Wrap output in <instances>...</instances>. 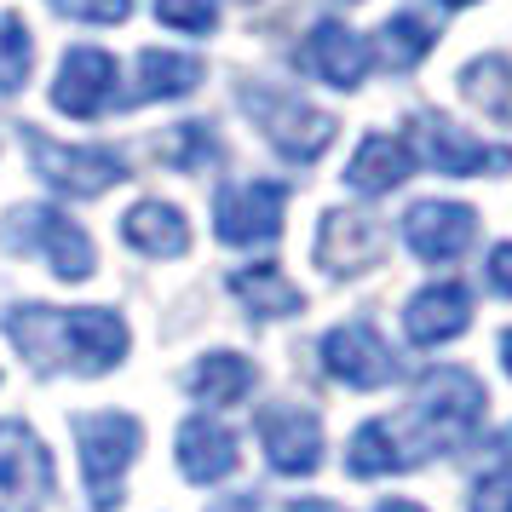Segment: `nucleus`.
Here are the masks:
<instances>
[{"instance_id":"nucleus-1","label":"nucleus","mask_w":512,"mask_h":512,"mask_svg":"<svg viewBox=\"0 0 512 512\" xmlns=\"http://www.w3.org/2000/svg\"><path fill=\"white\" fill-rule=\"evenodd\" d=\"M6 334L35 369H75V374H104L127 357V323L116 311H52V305H18L6 311Z\"/></svg>"},{"instance_id":"nucleus-2","label":"nucleus","mask_w":512,"mask_h":512,"mask_svg":"<svg viewBox=\"0 0 512 512\" xmlns=\"http://www.w3.org/2000/svg\"><path fill=\"white\" fill-rule=\"evenodd\" d=\"M478 420H484V386L466 369H432L420 380V397H415V449L420 455L461 449L478 432Z\"/></svg>"},{"instance_id":"nucleus-3","label":"nucleus","mask_w":512,"mask_h":512,"mask_svg":"<svg viewBox=\"0 0 512 512\" xmlns=\"http://www.w3.org/2000/svg\"><path fill=\"white\" fill-rule=\"evenodd\" d=\"M75 443H81V466H87V489H93L98 512L121 507V478H127V461L139 455L144 426L121 409H104V415H75Z\"/></svg>"},{"instance_id":"nucleus-4","label":"nucleus","mask_w":512,"mask_h":512,"mask_svg":"<svg viewBox=\"0 0 512 512\" xmlns=\"http://www.w3.org/2000/svg\"><path fill=\"white\" fill-rule=\"evenodd\" d=\"M6 248H12V254H41L52 265V277H64V282H87L93 265H98L87 231L75 225L70 213L41 208V202L12 208V219H6Z\"/></svg>"},{"instance_id":"nucleus-5","label":"nucleus","mask_w":512,"mask_h":512,"mask_svg":"<svg viewBox=\"0 0 512 512\" xmlns=\"http://www.w3.org/2000/svg\"><path fill=\"white\" fill-rule=\"evenodd\" d=\"M242 110L265 127V139L277 144L288 162H317L328 144H334V121H328L323 110H311V104L294 98V93H277V87L248 81V87H242Z\"/></svg>"},{"instance_id":"nucleus-6","label":"nucleus","mask_w":512,"mask_h":512,"mask_svg":"<svg viewBox=\"0 0 512 512\" xmlns=\"http://www.w3.org/2000/svg\"><path fill=\"white\" fill-rule=\"evenodd\" d=\"M409 156H420L432 173H449V179H466V173H507L512 167V150L472 139L466 127H455V121L438 116V110H420V116L409 121Z\"/></svg>"},{"instance_id":"nucleus-7","label":"nucleus","mask_w":512,"mask_h":512,"mask_svg":"<svg viewBox=\"0 0 512 512\" xmlns=\"http://www.w3.org/2000/svg\"><path fill=\"white\" fill-rule=\"evenodd\" d=\"M24 144H29L35 173H41L52 190H64V196H104L110 185L127 179V162H121L116 150H93V144H52L47 133H35V127H24Z\"/></svg>"},{"instance_id":"nucleus-8","label":"nucleus","mask_w":512,"mask_h":512,"mask_svg":"<svg viewBox=\"0 0 512 512\" xmlns=\"http://www.w3.org/2000/svg\"><path fill=\"white\" fill-rule=\"evenodd\" d=\"M52 495L47 443L29 420H0V512H41Z\"/></svg>"},{"instance_id":"nucleus-9","label":"nucleus","mask_w":512,"mask_h":512,"mask_svg":"<svg viewBox=\"0 0 512 512\" xmlns=\"http://www.w3.org/2000/svg\"><path fill=\"white\" fill-rule=\"evenodd\" d=\"M282 208H288V190L271 185V179H248V185H225L219 202H213V225H219V242L231 248H259L282 231Z\"/></svg>"},{"instance_id":"nucleus-10","label":"nucleus","mask_w":512,"mask_h":512,"mask_svg":"<svg viewBox=\"0 0 512 512\" xmlns=\"http://www.w3.org/2000/svg\"><path fill=\"white\" fill-rule=\"evenodd\" d=\"M116 98V58L104 47H70L52 75V104L75 121H93Z\"/></svg>"},{"instance_id":"nucleus-11","label":"nucleus","mask_w":512,"mask_h":512,"mask_svg":"<svg viewBox=\"0 0 512 512\" xmlns=\"http://www.w3.org/2000/svg\"><path fill=\"white\" fill-rule=\"evenodd\" d=\"M380 254H386V236H380V225H374L369 213H357V208L323 213V225H317V259H323V271L363 277L369 265H380Z\"/></svg>"},{"instance_id":"nucleus-12","label":"nucleus","mask_w":512,"mask_h":512,"mask_svg":"<svg viewBox=\"0 0 512 512\" xmlns=\"http://www.w3.org/2000/svg\"><path fill=\"white\" fill-rule=\"evenodd\" d=\"M403 236H409V248L426 265H449V259H461L472 248L478 213L461 208V202H415V208L403 213Z\"/></svg>"},{"instance_id":"nucleus-13","label":"nucleus","mask_w":512,"mask_h":512,"mask_svg":"<svg viewBox=\"0 0 512 512\" xmlns=\"http://www.w3.org/2000/svg\"><path fill=\"white\" fill-rule=\"evenodd\" d=\"M259 443H265V455L277 466L282 478H305V472H317L323 461V426L311 409H265L259 415Z\"/></svg>"},{"instance_id":"nucleus-14","label":"nucleus","mask_w":512,"mask_h":512,"mask_svg":"<svg viewBox=\"0 0 512 512\" xmlns=\"http://www.w3.org/2000/svg\"><path fill=\"white\" fill-rule=\"evenodd\" d=\"M323 363H328L334 380H346V386H357V392L386 386V380L397 374L386 340H380L369 323H346V328H334V334H323Z\"/></svg>"},{"instance_id":"nucleus-15","label":"nucleus","mask_w":512,"mask_h":512,"mask_svg":"<svg viewBox=\"0 0 512 512\" xmlns=\"http://www.w3.org/2000/svg\"><path fill=\"white\" fill-rule=\"evenodd\" d=\"M369 64H374L369 41H363V35H351L346 24H317L311 35H305V47H300V70H311L317 81L340 87V93L363 87Z\"/></svg>"},{"instance_id":"nucleus-16","label":"nucleus","mask_w":512,"mask_h":512,"mask_svg":"<svg viewBox=\"0 0 512 512\" xmlns=\"http://www.w3.org/2000/svg\"><path fill=\"white\" fill-rule=\"evenodd\" d=\"M236 461H242V443L231 426H219L208 415H190L179 426V472L190 484H219L225 472H236Z\"/></svg>"},{"instance_id":"nucleus-17","label":"nucleus","mask_w":512,"mask_h":512,"mask_svg":"<svg viewBox=\"0 0 512 512\" xmlns=\"http://www.w3.org/2000/svg\"><path fill=\"white\" fill-rule=\"evenodd\" d=\"M466 323H472V294L461 282H432L409 300V340L415 346H443V340L466 334Z\"/></svg>"},{"instance_id":"nucleus-18","label":"nucleus","mask_w":512,"mask_h":512,"mask_svg":"<svg viewBox=\"0 0 512 512\" xmlns=\"http://www.w3.org/2000/svg\"><path fill=\"white\" fill-rule=\"evenodd\" d=\"M415 173V156H409V144L392 139V133H369V139L357 144V156L346 167V185L363 190V196H386L397 190L403 179Z\"/></svg>"},{"instance_id":"nucleus-19","label":"nucleus","mask_w":512,"mask_h":512,"mask_svg":"<svg viewBox=\"0 0 512 512\" xmlns=\"http://www.w3.org/2000/svg\"><path fill=\"white\" fill-rule=\"evenodd\" d=\"M121 236H127V248H139L150 259H179L190 248V225L173 202H139V208H127Z\"/></svg>"},{"instance_id":"nucleus-20","label":"nucleus","mask_w":512,"mask_h":512,"mask_svg":"<svg viewBox=\"0 0 512 512\" xmlns=\"http://www.w3.org/2000/svg\"><path fill=\"white\" fill-rule=\"evenodd\" d=\"M231 294L254 317H294V311H305V294L282 277V265H242L231 277Z\"/></svg>"},{"instance_id":"nucleus-21","label":"nucleus","mask_w":512,"mask_h":512,"mask_svg":"<svg viewBox=\"0 0 512 512\" xmlns=\"http://www.w3.org/2000/svg\"><path fill=\"white\" fill-rule=\"evenodd\" d=\"M346 466L351 478H386V472H409V449L397 443V426L392 420H363L351 432V449H346Z\"/></svg>"},{"instance_id":"nucleus-22","label":"nucleus","mask_w":512,"mask_h":512,"mask_svg":"<svg viewBox=\"0 0 512 512\" xmlns=\"http://www.w3.org/2000/svg\"><path fill=\"white\" fill-rule=\"evenodd\" d=\"M254 363L248 357H236V351H208L196 369H190V392L213 403V409H225V403H242V397L254 392Z\"/></svg>"},{"instance_id":"nucleus-23","label":"nucleus","mask_w":512,"mask_h":512,"mask_svg":"<svg viewBox=\"0 0 512 512\" xmlns=\"http://www.w3.org/2000/svg\"><path fill=\"white\" fill-rule=\"evenodd\" d=\"M202 87V58H190V52H162L150 47L139 52V98L150 104H162V98H185Z\"/></svg>"},{"instance_id":"nucleus-24","label":"nucleus","mask_w":512,"mask_h":512,"mask_svg":"<svg viewBox=\"0 0 512 512\" xmlns=\"http://www.w3.org/2000/svg\"><path fill=\"white\" fill-rule=\"evenodd\" d=\"M432 41H438V35H432V24H426L420 12H392V18L380 24V35H374L369 52L386 64V70H415L420 58L432 52Z\"/></svg>"},{"instance_id":"nucleus-25","label":"nucleus","mask_w":512,"mask_h":512,"mask_svg":"<svg viewBox=\"0 0 512 512\" xmlns=\"http://www.w3.org/2000/svg\"><path fill=\"white\" fill-rule=\"evenodd\" d=\"M461 93L489 110L495 121H512V58L507 52H484V58H472L461 70Z\"/></svg>"},{"instance_id":"nucleus-26","label":"nucleus","mask_w":512,"mask_h":512,"mask_svg":"<svg viewBox=\"0 0 512 512\" xmlns=\"http://www.w3.org/2000/svg\"><path fill=\"white\" fill-rule=\"evenodd\" d=\"M162 156L179 167V173H202V167H213L219 156H225V144L213 139L208 121H179V127L162 139Z\"/></svg>"},{"instance_id":"nucleus-27","label":"nucleus","mask_w":512,"mask_h":512,"mask_svg":"<svg viewBox=\"0 0 512 512\" xmlns=\"http://www.w3.org/2000/svg\"><path fill=\"white\" fill-rule=\"evenodd\" d=\"M35 47H29V29L18 12H0V93H18L29 81Z\"/></svg>"},{"instance_id":"nucleus-28","label":"nucleus","mask_w":512,"mask_h":512,"mask_svg":"<svg viewBox=\"0 0 512 512\" xmlns=\"http://www.w3.org/2000/svg\"><path fill=\"white\" fill-rule=\"evenodd\" d=\"M156 18L167 29H185V35H213L219 0H156Z\"/></svg>"},{"instance_id":"nucleus-29","label":"nucleus","mask_w":512,"mask_h":512,"mask_svg":"<svg viewBox=\"0 0 512 512\" xmlns=\"http://www.w3.org/2000/svg\"><path fill=\"white\" fill-rule=\"evenodd\" d=\"M52 12H64L75 24H121L133 12V0H52Z\"/></svg>"},{"instance_id":"nucleus-30","label":"nucleus","mask_w":512,"mask_h":512,"mask_svg":"<svg viewBox=\"0 0 512 512\" xmlns=\"http://www.w3.org/2000/svg\"><path fill=\"white\" fill-rule=\"evenodd\" d=\"M472 512H512V472H489L472 489Z\"/></svg>"},{"instance_id":"nucleus-31","label":"nucleus","mask_w":512,"mask_h":512,"mask_svg":"<svg viewBox=\"0 0 512 512\" xmlns=\"http://www.w3.org/2000/svg\"><path fill=\"white\" fill-rule=\"evenodd\" d=\"M489 288L512 300V242H495L489 248Z\"/></svg>"},{"instance_id":"nucleus-32","label":"nucleus","mask_w":512,"mask_h":512,"mask_svg":"<svg viewBox=\"0 0 512 512\" xmlns=\"http://www.w3.org/2000/svg\"><path fill=\"white\" fill-rule=\"evenodd\" d=\"M213 512H265V507H259L254 495H242V501H219Z\"/></svg>"},{"instance_id":"nucleus-33","label":"nucleus","mask_w":512,"mask_h":512,"mask_svg":"<svg viewBox=\"0 0 512 512\" xmlns=\"http://www.w3.org/2000/svg\"><path fill=\"white\" fill-rule=\"evenodd\" d=\"M288 512H340V507H334V501H294Z\"/></svg>"},{"instance_id":"nucleus-34","label":"nucleus","mask_w":512,"mask_h":512,"mask_svg":"<svg viewBox=\"0 0 512 512\" xmlns=\"http://www.w3.org/2000/svg\"><path fill=\"white\" fill-rule=\"evenodd\" d=\"M380 512H426V507H415V501H380Z\"/></svg>"},{"instance_id":"nucleus-35","label":"nucleus","mask_w":512,"mask_h":512,"mask_svg":"<svg viewBox=\"0 0 512 512\" xmlns=\"http://www.w3.org/2000/svg\"><path fill=\"white\" fill-rule=\"evenodd\" d=\"M501 363H507V374H512V328L501 334Z\"/></svg>"},{"instance_id":"nucleus-36","label":"nucleus","mask_w":512,"mask_h":512,"mask_svg":"<svg viewBox=\"0 0 512 512\" xmlns=\"http://www.w3.org/2000/svg\"><path fill=\"white\" fill-rule=\"evenodd\" d=\"M443 6H478V0H443Z\"/></svg>"},{"instance_id":"nucleus-37","label":"nucleus","mask_w":512,"mask_h":512,"mask_svg":"<svg viewBox=\"0 0 512 512\" xmlns=\"http://www.w3.org/2000/svg\"><path fill=\"white\" fill-rule=\"evenodd\" d=\"M507 443H512V438H507Z\"/></svg>"}]
</instances>
